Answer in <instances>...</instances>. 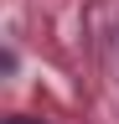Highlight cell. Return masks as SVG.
Returning <instances> with one entry per match:
<instances>
[{"instance_id":"cell-1","label":"cell","mask_w":119,"mask_h":124,"mask_svg":"<svg viewBox=\"0 0 119 124\" xmlns=\"http://www.w3.org/2000/svg\"><path fill=\"white\" fill-rule=\"evenodd\" d=\"M5 124H41V119H5Z\"/></svg>"}]
</instances>
